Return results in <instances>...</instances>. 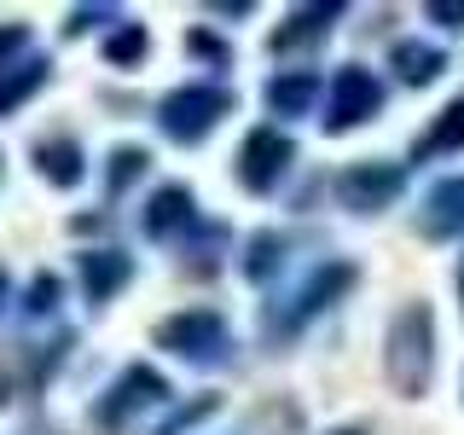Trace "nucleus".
Returning <instances> with one entry per match:
<instances>
[{"label": "nucleus", "instance_id": "obj_20", "mask_svg": "<svg viewBox=\"0 0 464 435\" xmlns=\"http://www.w3.org/2000/svg\"><path fill=\"white\" fill-rule=\"evenodd\" d=\"M145 47H151V35H145V24H134V18H122L105 35V58H111V64H122V70H134L140 58H145Z\"/></svg>", "mask_w": 464, "mask_h": 435}, {"label": "nucleus", "instance_id": "obj_22", "mask_svg": "<svg viewBox=\"0 0 464 435\" xmlns=\"http://www.w3.org/2000/svg\"><path fill=\"white\" fill-rule=\"evenodd\" d=\"M215 412H221V395H192V401H180L163 424H157V435H186L192 424H203V418H215Z\"/></svg>", "mask_w": 464, "mask_h": 435}, {"label": "nucleus", "instance_id": "obj_29", "mask_svg": "<svg viewBox=\"0 0 464 435\" xmlns=\"http://www.w3.org/2000/svg\"><path fill=\"white\" fill-rule=\"evenodd\" d=\"M325 435H366V430H354V424H343V430H325Z\"/></svg>", "mask_w": 464, "mask_h": 435}, {"label": "nucleus", "instance_id": "obj_7", "mask_svg": "<svg viewBox=\"0 0 464 435\" xmlns=\"http://www.w3.org/2000/svg\"><path fill=\"white\" fill-rule=\"evenodd\" d=\"M401 192H406V163L366 157V163H348L337 174V198H343V209H354V215H383Z\"/></svg>", "mask_w": 464, "mask_h": 435}, {"label": "nucleus", "instance_id": "obj_3", "mask_svg": "<svg viewBox=\"0 0 464 435\" xmlns=\"http://www.w3.org/2000/svg\"><path fill=\"white\" fill-rule=\"evenodd\" d=\"M221 116H232V93L215 82H192V87H174L163 105H157V128L174 145H198L221 128Z\"/></svg>", "mask_w": 464, "mask_h": 435}, {"label": "nucleus", "instance_id": "obj_21", "mask_svg": "<svg viewBox=\"0 0 464 435\" xmlns=\"http://www.w3.org/2000/svg\"><path fill=\"white\" fill-rule=\"evenodd\" d=\"M145 163H151V157H145V145H116L111 163H105V192H111V198H122L128 186H134L140 174H145Z\"/></svg>", "mask_w": 464, "mask_h": 435}, {"label": "nucleus", "instance_id": "obj_24", "mask_svg": "<svg viewBox=\"0 0 464 435\" xmlns=\"http://www.w3.org/2000/svg\"><path fill=\"white\" fill-rule=\"evenodd\" d=\"M99 24H122V12H116V6H70L64 35H70V41H76V35H93Z\"/></svg>", "mask_w": 464, "mask_h": 435}, {"label": "nucleus", "instance_id": "obj_5", "mask_svg": "<svg viewBox=\"0 0 464 435\" xmlns=\"http://www.w3.org/2000/svg\"><path fill=\"white\" fill-rule=\"evenodd\" d=\"M290 163H296V140H290L285 128L261 122L238 145V186H244V192H256V198H267L273 186L290 174Z\"/></svg>", "mask_w": 464, "mask_h": 435}, {"label": "nucleus", "instance_id": "obj_11", "mask_svg": "<svg viewBox=\"0 0 464 435\" xmlns=\"http://www.w3.org/2000/svg\"><path fill=\"white\" fill-rule=\"evenodd\" d=\"M29 163H35L41 180L58 186V192L82 186V174H87V157H82V140H76V134H47V140H35Z\"/></svg>", "mask_w": 464, "mask_h": 435}, {"label": "nucleus", "instance_id": "obj_30", "mask_svg": "<svg viewBox=\"0 0 464 435\" xmlns=\"http://www.w3.org/2000/svg\"><path fill=\"white\" fill-rule=\"evenodd\" d=\"M0 302H6V273H0Z\"/></svg>", "mask_w": 464, "mask_h": 435}, {"label": "nucleus", "instance_id": "obj_2", "mask_svg": "<svg viewBox=\"0 0 464 435\" xmlns=\"http://www.w3.org/2000/svg\"><path fill=\"white\" fill-rule=\"evenodd\" d=\"M163 401H174V389H169L163 372H157V366H128L105 395L93 401V430L122 435V430H134L140 418L151 412V406H163Z\"/></svg>", "mask_w": 464, "mask_h": 435}, {"label": "nucleus", "instance_id": "obj_18", "mask_svg": "<svg viewBox=\"0 0 464 435\" xmlns=\"http://www.w3.org/2000/svg\"><path fill=\"white\" fill-rule=\"evenodd\" d=\"M221 244H227V221H198L192 232L180 238V250H186V273H215V261H221Z\"/></svg>", "mask_w": 464, "mask_h": 435}, {"label": "nucleus", "instance_id": "obj_31", "mask_svg": "<svg viewBox=\"0 0 464 435\" xmlns=\"http://www.w3.org/2000/svg\"><path fill=\"white\" fill-rule=\"evenodd\" d=\"M459 290H464V267H459Z\"/></svg>", "mask_w": 464, "mask_h": 435}, {"label": "nucleus", "instance_id": "obj_26", "mask_svg": "<svg viewBox=\"0 0 464 435\" xmlns=\"http://www.w3.org/2000/svg\"><path fill=\"white\" fill-rule=\"evenodd\" d=\"M18 53H29V29L24 24H0V70L18 64Z\"/></svg>", "mask_w": 464, "mask_h": 435}, {"label": "nucleus", "instance_id": "obj_6", "mask_svg": "<svg viewBox=\"0 0 464 435\" xmlns=\"http://www.w3.org/2000/svg\"><path fill=\"white\" fill-rule=\"evenodd\" d=\"M354 279H360V267H354V261H319L308 279L296 285V296H290L285 308L273 314V337H290V331H296V325H308L314 314H325L331 302L343 296V290H354Z\"/></svg>", "mask_w": 464, "mask_h": 435}, {"label": "nucleus", "instance_id": "obj_4", "mask_svg": "<svg viewBox=\"0 0 464 435\" xmlns=\"http://www.w3.org/2000/svg\"><path fill=\"white\" fill-rule=\"evenodd\" d=\"M151 337L163 343V348H174L180 360H192V366H221V360L232 354V331H227V319L215 314V308L169 314V319H157Z\"/></svg>", "mask_w": 464, "mask_h": 435}, {"label": "nucleus", "instance_id": "obj_1", "mask_svg": "<svg viewBox=\"0 0 464 435\" xmlns=\"http://www.w3.org/2000/svg\"><path fill=\"white\" fill-rule=\"evenodd\" d=\"M383 372H389V383H395L401 401L430 395V377H435V314H430V302H406V308L389 319Z\"/></svg>", "mask_w": 464, "mask_h": 435}, {"label": "nucleus", "instance_id": "obj_10", "mask_svg": "<svg viewBox=\"0 0 464 435\" xmlns=\"http://www.w3.org/2000/svg\"><path fill=\"white\" fill-rule=\"evenodd\" d=\"M343 12H348L343 0H325V6H296V12H290V18L267 35V47L279 53V58H290V53H314L319 41L331 35V24H337Z\"/></svg>", "mask_w": 464, "mask_h": 435}, {"label": "nucleus", "instance_id": "obj_23", "mask_svg": "<svg viewBox=\"0 0 464 435\" xmlns=\"http://www.w3.org/2000/svg\"><path fill=\"white\" fill-rule=\"evenodd\" d=\"M186 53H192L198 64H209V70H232V47L215 35V29H203V24L186 29Z\"/></svg>", "mask_w": 464, "mask_h": 435}, {"label": "nucleus", "instance_id": "obj_14", "mask_svg": "<svg viewBox=\"0 0 464 435\" xmlns=\"http://www.w3.org/2000/svg\"><path fill=\"white\" fill-rule=\"evenodd\" d=\"M47 76H53L47 53H29V58H18V64H6V70H0V116H12L18 105H29V99L47 87Z\"/></svg>", "mask_w": 464, "mask_h": 435}, {"label": "nucleus", "instance_id": "obj_25", "mask_svg": "<svg viewBox=\"0 0 464 435\" xmlns=\"http://www.w3.org/2000/svg\"><path fill=\"white\" fill-rule=\"evenodd\" d=\"M53 308H58V279H53V273H35V285L24 290V314L29 319H47Z\"/></svg>", "mask_w": 464, "mask_h": 435}, {"label": "nucleus", "instance_id": "obj_8", "mask_svg": "<svg viewBox=\"0 0 464 435\" xmlns=\"http://www.w3.org/2000/svg\"><path fill=\"white\" fill-rule=\"evenodd\" d=\"M377 111H383V82H377L366 64L337 70V82H331V99H325V134H348V128L372 122Z\"/></svg>", "mask_w": 464, "mask_h": 435}, {"label": "nucleus", "instance_id": "obj_12", "mask_svg": "<svg viewBox=\"0 0 464 435\" xmlns=\"http://www.w3.org/2000/svg\"><path fill=\"white\" fill-rule=\"evenodd\" d=\"M418 232L424 238H464V174L430 186L424 209H418Z\"/></svg>", "mask_w": 464, "mask_h": 435}, {"label": "nucleus", "instance_id": "obj_19", "mask_svg": "<svg viewBox=\"0 0 464 435\" xmlns=\"http://www.w3.org/2000/svg\"><path fill=\"white\" fill-rule=\"evenodd\" d=\"M244 279L250 285H267V279H279V267H285V238L279 232H256L250 244H244Z\"/></svg>", "mask_w": 464, "mask_h": 435}, {"label": "nucleus", "instance_id": "obj_27", "mask_svg": "<svg viewBox=\"0 0 464 435\" xmlns=\"http://www.w3.org/2000/svg\"><path fill=\"white\" fill-rule=\"evenodd\" d=\"M424 18H430V24H441V29H464V0H430Z\"/></svg>", "mask_w": 464, "mask_h": 435}, {"label": "nucleus", "instance_id": "obj_17", "mask_svg": "<svg viewBox=\"0 0 464 435\" xmlns=\"http://www.w3.org/2000/svg\"><path fill=\"white\" fill-rule=\"evenodd\" d=\"M447 151H464V99H453V105L424 128V140L412 145V163H430V157H447Z\"/></svg>", "mask_w": 464, "mask_h": 435}, {"label": "nucleus", "instance_id": "obj_9", "mask_svg": "<svg viewBox=\"0 0 464 435\" xmlns=\"http://www.w3.org/2000/svg\"><path fill=\"white\" fill-rule=\"evenodd\" d=\"M198 221H203L198 198L186 192V186H157L151 203H145V238L151 244H180Z\"/></svg>", "mask_w": 464, "mask_h": 435}, {"label": "nucleus", "instance_id": "obj_15", "mask_svg": "<svg viewBox=\"0 0 464 435\" xmlns=\"http://www.w3.org/2000/svg\"><path fill=\"white\" fill-rule=\"evenodd\" d=\"M314 99H319V76L308 64H302V70H279V76L267 82V111L273 116H308Z\"/></svg>", "mask_w": 464, "mask_h": 435}, {"label": "nucleus", "instance_id": "obj_13", "mask_svg": "<svg viewBox=\"0 0 464 435\" xmlns=\"http://www.w3.org/2000/svg\"><path fill=\"white\" fill-rule=\"evenodd\" d=\"M76 273H82L87 302H111L116 290L134 279V256H128V250H82L76 256Z\"/></svg>", "mask_w": 464, "mask_h": 435}, {"label": "nucleus", "instance_id": "obj_16", "mask_svg": "<svg viewBox=\"0 0 464 435\" xmlns=\"http://www.w3.org/2000/svg\"><path fill=\"white\" fill-rule=\"evenodd\" d=\"M389 64H395V76L406 87H430L447 70V53L441 47H424V41H395V47H389Z\"/></svg>", "mask_w": 464, "mask_h": 435}, {"label": "nucleus", "instance_id": "obj_28", "mask_svg": "<svg viewBox=\"0 0 464 435\" xmlns=\"http://www.w3.org/2000/svg\"><path fill=\"white\" fill-rule=\"evenodd\" d=\"M250 0H232V6H209V18H250Z\"/></svg>", "mask_w": 464, "mask_h": 435}]
</instances>
